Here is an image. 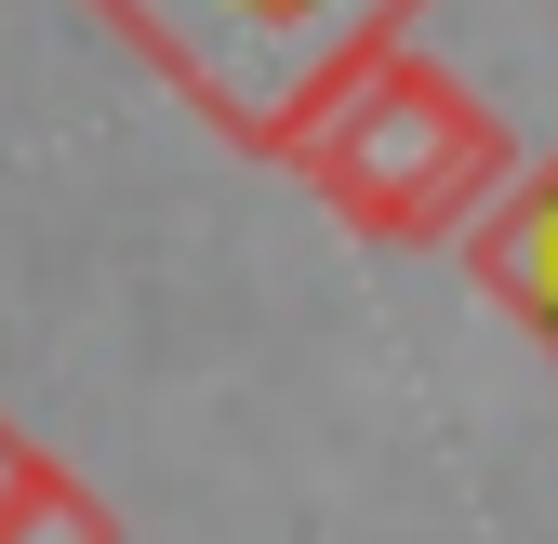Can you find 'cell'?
Segmentation results:
<instances>
[{"mask_svg": "<svg viewBox=\"0 0 558 544\" xmlns=\"http://www.w3.org/2000/svg\"><path fill=\"white\" fill-rule=\"evenodd\" d=\"M493 265H506V293H519V306H532V319L558 332V186H545L532 213L506 226V252H493Z\"/></svg>", "mask_w": 558, "mask_h": 544, "instance_id": "obj_1", "label": "cell"}, {"mask_svg": "<svg viewBox=\"0 0 558 544\" xmlns=\"http://www.w3.org/2000/svg\"><path fill=\"white\" fill-rule=\"evenodd\" d=\"M214 14H240V27H293V14H319V0H214Z\"/></svg>", "mask_w": 558, "mask_h": 544, "instance_id": "obj_2", "label": "cell"}]
</instances>
